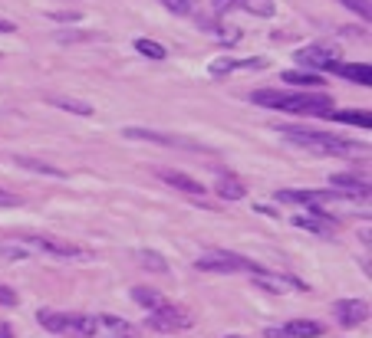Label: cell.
I'll return each instance as SVG.
<instances>
[{"mask_svg": "<svg viewBox=\"0 0 372 338\" xmlns=\"http://www.w3.org/2000/svg\"><path fill=\"white\" fill-rule=\"evenodd\" d=\"M254 102L293 115H326L333 112V99L326 92H280V89H257Z\"/></svg>", "mask_w": 372, "mask_h": 338, "instance_id": "1", "label": "cell"}, {"mask_svg": "<svg viewBox=\"0 0 372 338\" xmlns=\"http://www.w3.org/2000/svg\"><path fill=\"white\" fill-rule=\"evenodd\" d=\"M277 135L286 138L290 145L320 151V155H359V151H366L363 145H356V141H346V138L330 135V132H316V128H303V125H277Z\"/></svg>", "mask_w": 372, "mask_h": 338, "instance_id": "2", "label": "cell"}, {"mask_svg": "<svg viewBox=\"0 0 372 338\" xmlns=\"http://www.w3.org/2000/svg\"><path fill=\"white\" fill-rule=\"evenodd\" d=\"M37 322L47 332L69 338H93L95 335V315H79V312H53V309H40Z\"/></svg>", "mask_w": 372, "mask_h": 338, "instance_id": "3", "label": "cell"}, {"mask_svg": "<svg viewBox=\"0 0 372 338\" xmlns=\"http://www.w3.org/2000/svg\"><path fill=\"white\" fill-rule=\"evenodd\" d=\"M27 246H33V250H40V253L47 256H57V260H89V250H83V246L69 243V240H57V236H43V234H23L20 236Z\"/></svg>", "mask_w": 372, "mask_h": 338, "instance_id": "4", "label": "cell"}, {"mask_svg": "<svg viewBox=\"0 0 372 338\" xmlns=\"http://www.w3.org/2000/svg\"><path fill=\"white\" fill-rule=\"evenodd\" d=\"M194 270H201V272H250V276H254L260 266L250 263V260H244V256H238V253H224V250H214V253L198 256Z\"/></svg>", "mask_w": 372, "mask_h": 338, "instance_id": "5", "label": "cell"}, {"mask_svg": "<svg viewBox=\"0 0 372 338\" xmlns=\"http://www.w3.org/2000/svg\"><path fill=\"white\" fill-rule=\"evenodd\" d=\"M194 322L185 309L178 306H162V309L149 312V329L152 332H162V335H175V332H188Z\"/></svg>", "mask_w": 372, "mask_h": 338, "instance_id": "6", "label": "cell"}, {"mask_svg": "<svg viewBox=\"0 0 372 338\" xmlns=\"http://www.w3.org/2000/svg\"><path fill=\"white\" fill-rule=\"evenodd\" d=\"M296 59L306 66V73L310 69H339V53H336L333 47H303L300 53H296Z\"/></svg>", "mask_w": 372, "mask_h": 338, "instance_id": "7", "label": "cell"}, {"mask_svg": "<svg viewBox=\"0 0 372 338\" xmlns=\"http://www.w3.org/2000/svg\"><path fill=\"white\" fill-rule=\"evenodd\" d=\"M333 315L336 322L343 325V329H356V325H363L366 315H369V306L363 299H336L333 302Z\"/></svg>", "mask_w": 372, "mask_h": 338, "instance_id": "8", "label": "cell"}, {"mask_svg": "<svg viewBox=\"0 0 372 338\" xmlns=\"http://www.w3.org/2000/svg\"><path fill=\"white\" fill-rule=\"evenodd\" d=\"M250 279H254V286L274 292V296H284L286 289H303V282H300V279H293V276H284V272H270V270H264V266H260V270L254 272Z\"/></svg>", "mask_w": 372, "mask_h": 338, "instance_id": "9", "label": "cell"}, {"mask_svg": "<svg viewBox=\"0 0 372 338\" xmlns=\"http://www.w3.org/2000/svg\"><path fill=\"white\" fill-rule=\"evenodd\" d=\"M122 138H132V141H155V145H168V148H191V151H198V148H201V145H194V141H185V138H178V135L152 132V128H125Z\"/></svg>", "mask_w": 372, "mask_h": 338, "instance_id": "10", "label": "cell"}, {"mask_svg": "<svg viewBox=\"0 0 372 338\" xmlns=\"http://www.w3.org/2000/svg\"><path fill=\"white\" fill-rule=\"evenodd\" d=\"M293 227L310 230V234H320V236H333L336 234V220H333V214H326V210H313V214L293 217Z\"/></svg>", "mask_w": 372, "mask_h": 338, "instance_id": "11", "label": "cell"}, {"mask_svg": "<svg viewBox=\"0 0 372 338\" xmlns=\"http://www.w3.org/2000/svg\"><path fill=\"white\" fill-rule=\"evenodd\" d=\"M267 66V59H260V56H254V59H231V56H224V59H214L208 66V73L214 76V79H221V76H231V73H244V69H264Z\"/></svg>", "mask_w": 372, "mask_h": 338, "instance_id": "12", "label": "cell"}, {"mask_svg": "<svg viewBox=\"0 0 372 338\" xmlns=\"http://www.w3.org/2000/svg\"><path fill=\"white\" fill-rule=\"evenodd\" d=\"M158 178L168 184V188H175V191H182V194H191V198H201L204 194V184L201 181H194L191 174H185V171H168V168H162L158 171Z\"/></svg>", "mask_w": 372, "mask_h": 338, "instance_id": "13", "label": "cell"}, {"mask_svg": "<svg viewBox=\"0 0 372 338\" xmlns=\"http://www.w3.org/2000/svg\"><path fill=\"white\" fill-rule=\"evenodd\" d=\"M95 332H103L105 338H135L139 335L135 325H129V322L119 319V315H109V312L95 315Z\"/></svg>", "mask_w": 372, "mask_h": 338, "instance_id": "14", "label": "cell"}, {"mask_svg": "<svg viewBox=\"0 0 372 338\" xmlns=\"http://www.w3.org/2000/svg\"><path fill=\"white\" fill-rule=\"evenodd\" d=\"M330 184L339 188L336 194H349V198H369V178L363 174H330Z\"/></svg>", "mask_w": 372, "mask_h": 338, "instance_id": "15", "label": "cell"}, {"mask_svg": "<svg viewBox=\"0 0 372 338\" xmlns=\"http://www.w3.org/2000/svg\"><path fill=\"white\" fill-rule=\"evenodd\" d=\"M280 335L284 338H320L323 335V325L316 319H293V322H286Z\"/></svg>", "mask_w": 372, "mask_h": 338, "instance_id": "16", "label": "cell"}, {"mask_svg": "<svg viewBox=\"0 0 372 338\" xmlns=\"http://www.w3.org/2000/svg\"><path fill=\"white\" fill-rule=\"evenodd\" d=\"M13 164H20V168H27V171H37V174H50V178H66L63 168L50 164V161H40V158H27V155H17Z\"/></svg>", "mask_w": 372, "mask_h": 338, "instance_id": "17", "label": "cell"}, {"mask_svg": "<svg viewBox=\"0 0 372 338\" xmlns=\"http://www.w3.org/2000/svg\"><path fill=\"white\" fill-rule=\"evenodd\" d=\"M132 299L139 302L142 309H149V312H155V309H162V306H168V302H165V296H162V292L145 289V286H135V289H132Z\"/></svg>", "mask_w": 372, "mask_h": 338, "instance_id": "18", "label": "cell"}, {"mask_svg": "<svg viewBox=\"0 0 372 338\" xmlns=\"http://www.w3.org/2000/svg\"><path fill=\"white\" fill-rule=\"evenodd\" d=\"M50 105H57V109H63V112L83 115V119H89V115H93V105H89V102H79V99H66V95H50Z\"/></svg>", "mask_w": 372, "mask_h": 338, "instance_id": "19", "label": "cell"}, {"mask_svg": "<svg viewBox=\"0 0 372 338\" xmlns=\"http://www.w3.org/2000/svg\"><path fill=\"white\" fill-rule=\"evenodd\" d=\"M339 73H343L349 83H359V85H369L372 83L369 63H339Z\"/></svg>", "mask_w": 372, "mask_h": 338, "instance_id": "20", "label": "cell"}, {"mask_svg": "<svg viewBox=\"0 0 372 338\" xmlns=\"http://www.w3.org/2000/svg\"><path fill=\"white\" fill-rule=\"evenodd\" d=\"M330 119H333V122H343V125H359V128H369L372 125V119L363 112V109H346V112H336L333 109Z\"/></svg>", "mask_w": 372, "mask_h": 338, "instance_id": "21", "label": "cell"}, {"mask_svg": "<svg viewBox=\"0 0 372 338\" xmlns=\"http://www.w3.org/2000/svg\"><path fill=\"white\" fill-rule=\"evenodd\" d=\"M59 43H103V33H93V30H63L57 33Z\"/></svg>", "mask_w": 372, "mask_h": 338, "instance_id": "22", "label": "cell"}, {"mask_svg": "<svg viewBox=\"0 0 372 338\" xmlns=\"http://www.w3.org/2000/svg\"><path fill=\"white\" fill-rule=\"evenodd\" d=\"M244 194H248V188H244L238 178H231V174H228V178L218 181V198H224V200H240Z\"/></svg>", "mask_w": 372, "mask_h": 338, "instance_id": "23", "label": "cell"}, {"mask_svg": "<svg viewBox=\"0 0 372 338\" xmlns=\"http://www.w3.org/2000/svg\"><path fill=\"white\" fill-rule=\"evenodd\" d=\"M135 260H139L142 266H149L152 272H168V260H165V256H158L155 250H139V253H135Z\"/></svg>", "mask_w": 372, "mask_h": 338, "instance_id": "24", "label": "cell"}, {"mask_svg": "<svg viewBox=\"0 0 372 338\" xmlns=\"http://www.w3.org/2000/svg\"><path fill=\"white\" fill-rule=\"evenodd\" d=\"M286 85H323L316 73H306V69H293V73H284Z\"/></svg>", "mask_w": 372, "mask_h": 338, "instance_id": "25", "label": "cell"}, {"mask_svg": "<svg viewBox=\"0 0 372 338\" xmlns=\"http://www.w3.org/2000/svg\"><path fill=\"white\" fill-rule=\"evenodd\" d=\"M135 49L149 59H165V47L162 43H155V40H135Z\"/></svg>", "mask_w": 372, "mask_h": 338, "instance_id": "26", "label": "cell"}, {"mask_svg": "<svg viewBox=\"0 0 372 338\" xmlns=\"http://www.w3.org/2000/svg\"><path fill=\"white\" fill-rule=\"evenodd\" d=\"M175 17H194V0H162Z\"/></svg>", "mask_w": 372, "mask_h": 338, "instance_id": "27", "label": "cell"}, {"mask_svg": "<svg viewBox=\"0 0 372 338\" xmlns=\"http://www.w3.org/2000/svg\"><path fill=\"white\" fill-rule=\"evenodd\" d=\"M244 10L257 13V17H270V13H274V4H270V0H244Z\"/></svg>", "mask_w": 372, "mask_h": 338, "instance_id": "28", "label": "cell"}, {"mask_svg": "<svg viewBox=\"0 0 372 338\" xmlns=\"http://www.w3.org/2000/svg\"><path fill=\"white\" fill-rule=\"evenodd\" d=\"M211 7H214V13H231V10L244 7V0H211Z\"/></svg>", "mask_w": 372, "mask_h": 338, "instance_id": "29", "label": "cell"}, {"mask_svg": "<svg viewBox=\"0 0 372 338\" xmlns=\"http://www.w3.org/2000/svg\"><path fill=\"white\" fill-rule=\"evenodd\" d=\"M0 256H7V260H23L27 250H23V246H4L0 243Z\"/></svg>", "mask_w": 372, "mask_h": 338, "instance_id": "30", "label": "cell"}, {"mask_svg": "<svg viewBox=\"0 0 372 338\" xmlns=\"http://www.w3.org/2000/svg\"><path fill=\"white\" fill-rule=\"evenodd\" d=\"M20 302V296L10 286H0V306H17Z\"/></svg>", "mask_w": 372, "mask_h": 338, "instance_id": "31", "label": "cell"}, {"mask_svg": "<svg viewBox=\"0 0 372 338\" xmlns=\"http://www.w3.org/2000/svg\"><path fill=\"white\" fill-rule=\"evenodd\" d=\"M349 10H356V13H363V17H369V0H343Z\"/></svg>", "mask_w": 372, "mask_h": 338, "instance_id": "32", "label": "cell"}, {"mask_svg": "<svg viewBox=\"0 0 372 338\" xmlns=\"http://www.w3.org/2000/svg\"><path fill=\"white\" fill-rule=\"evenodd\" d=\"M0 207H20V198L13 191H4L0 188Z\"/></svg>", "mask_w": 372, "mask_h": 338, "instance_id": "33", "label": "cell"}, {"mask_svg": "<svg viewBox=\"0 0 372 338\" xmlns=\"http://www.w3.org/2000/svg\"><path fill=\"white\" fill-rule=\"evenodd\" d=\"M50 17H53V20H79V13H76V10H69V13H57V10H53Z\"/></svg>", "mask_w": 372, "mask_h": 338, "instance_id": "34", "label": "cell"}, {"mask_svg": "<svg viewBox=\"0 0 372 338\" xmlns=\"http://www.w3.org/2000/svg\"><path fill=\"white\" fill-rule=\"evenodd\" d=\"M0 33H17V27L10 20H0Z\"/></svg>", "mask_w": 372, "mask_h": 338, "instance_id": "35", "label": "cell"}, {"mask_svg": "<svg viewBox=\"0 0 372 338\" xmlns=\"http://www.w3.org/2000/svg\"><path fill=\"white\" fill-rule=\"evenodd\" d=\"M0 338H13V332H10L7 322H0Z\"/></svg>", "mask_w": 372, "mask_h": 338, "instance_id": "36", "label": "cell"}, {"mask_svg": "<svg viewBox=\"0 0 372 338\" xmlns=\"http://www.w3.org/2000/svg\"><path fill=\"white\" fill-rule=\"evenodd\" d=\"M228 338H240V335H228Z\"/></svg>", "mask_w": 372, "mask_h": 338, "instance_id": "37", "label": "cell"}]
</instances>
